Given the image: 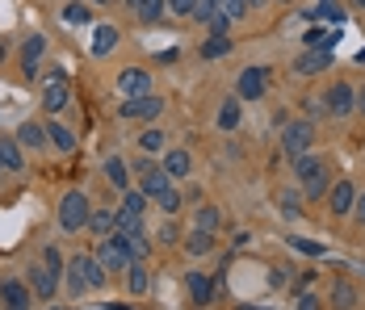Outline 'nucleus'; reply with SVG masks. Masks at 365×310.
Returning a JSON list of instances; mask_svg holds the SVG:
<instances>
[{
  "mask_svg": "<svg viewBox=\"0 0 365 310\" xmlns=\"http://www.w3.org/2000/svg\"><path fill=\"white\" fill-rule=\"evenodd\" d=\"M206 26H210V34H227V30H231V17L223 13V9H219V13H214V17H210Z\"/></svg>",
  "mask_w": 365,
  "mask_h": 310,
  "instance_id": "nucleus-39",
  "label": "nucleus"
},
{
  "mask_svg": "<svg viewBox=\"0 0 365 310\" xmlns=\"http://www.w3.org/2000/svg\"><path fill=\"white\" fill-rule=\"evenodd\" d=\"M357 9H365V0H357Z\"/></svg>",
  "mask_w": 365,
  "mask_h": 310,
  "instance_id": "nucleus-53",
  "label": "nucleus"
},
{
  "mask_svg": "<svg viewBox=\"0 0 365 310\" xmlns=\"http://www.w3.org/2000/svg\"><path fill=\"white\" fill-rule=\"evenodd\" d=\"M0 59H4V43H0Z\"/></svg>",
  "mask_w": 365,
  "mask_h": 310,
  "instance_id": "nucleus-52",
  "label": "nucleus"
},
{
  "mask_svg": "<svg viewBox=\"0 0 365 310\" xmlns=\"http://www.w3.org/2000/svg\"><path fill=\"white\" fill-rule=\"evenodd\" d=\"M323 109H327L332 118H349V114L357 109V89L344 84V80H336L332 89L323 92Z\"/></svg>",
  "mask_w": 365,
  "mask_h": 310,
  "instance_id": "nucleus-3",
  "label": "nucleus"
},
{
  "mask_svg": "<svg viewBox=\"0 0 365 310\" xmlns=\"http://www.w3.org/2000/svg\"><path fill=\"white\" fill-rule=\"evenodd\" d=\"M193 4H197V0H168V13H177V17H193Z\"/></svg>",
  "mask_w": 365,
  "mask_h": 310,
  "instance_id": "nucleus-41",
  "label": "nucleus"
},
{
  "mask_svg": "<svg viewBox=\"0 0 365 310\" xmlns=\"http://www.w3.org/2000/svg\"><path fill=\"white\" fill-rule=\"evenodd\" d=\"M89 231L97 235V239H109V235L118 231V214H109V210H92V218H89Z\"/></svg>",
  "mask_w": 365,
  "mask_h": 310,
  "instance_id": "nucleus-24",
  "label": "nucleus"
},
{
  "mask_svg": "<svg viewBox=\"0 0 365 310\" xmlns=\"http://www.w3.org/2000/svg\"><path fill=\"white\" fill-rule=\"evenodd\" d=\"M92 256H97V265L105 268V272H126V265H131V256L122 252V243L114 235L109 239H97V252Z\"/></svg>",
  "mask_w": 365,
  "mask_h": 310,
  "instance_id": "nucleus-8",
  "label": "nucleus"
},
{
  "mask_svg": "<svg viewBox=\"0 0 365 310\" xmlns=\"http://www.w3.org/2000/svg\"><path fill=\"white\" fill-rule=\"evenodd\" d=\"M277 201H281V210H285V214H298V193H294V189H285Z\"/></svg>",
  "mask_w": 365,
  "mask_h": 310,
  "instance_id": "nucleus-42",
  "label": "nucleus"
},
{
  "mask_svg": "<svg viewBox=\"0 0 365 310\" xmlns=\"http://www.w3.org/2000/svg\"><path fill=\"white\" fill-rule=\"evenodd\" d=\"M105 177H109L114 189H122V193L131 189V168H126V160H118V155H109V160H105Z\"/></svg>",
  "mask_w": 365,
  "mask_h": 310,
  "instance_id": "nucleus-21",
  "label": "nucleus"
},
{
  "mask_svg": "<svg viewBox=\"0 0 365 310\" xmlns=\"http://www.w3.org/2000/svg\"><path fill=\"white\" fill-rule=\"evenodd\" d=\"M294 298H298V310H320V298H315V294H307V289H303V294H294Z\"/></svg>",
  "mask_w": 365,
  "mask_h": 310,
  "instance_id": "nucleus-45",
  "label": "nucleus"
},
{
  "mask_svg": "<svg viewBox=\"0 0 365 310\" xmlns=\"http://www.w3.org/2000/svg\"><path fill=\"white\" fill-rule=\"evenodd\" d=\"M357 63H361V67H365V50H361V55H357Z\"/></svg>",
  "mask_w": 365,
  "mask_h": 310,
  "instance_id": "nucleus-49",
  "label": "nucleus"
},
{
  "mask_svg": "<svg viewBox=\"0 0 365 310\" xmlns=\"http://www.w3.org/2000/svg\"><path fill=\"white\" fill-rule=\"evenodd\" d=\"M46 138H50V147H59V151H72V147H76V134L67 131L63 122H50V126H46Z\"/></svg>",
  "mask_w": 365,
  "mask_h": 310,
  "instance_id": "nucleus-28",
  "label": "nucleus"
},
{
  "mask_svg": "<svg viewBox=\"0 0 365 310\" xmlns=\"http://www.w3.org/2000/svg\"><path fill=\"white\" fill-rule=\"evenodd\" d=\"M0 302H4V310H30V289L9 277V281H0Z\"/></svg>",
  "mask_w": 365,
  "mask_h": 310,
  "instance_id": "nucleus-15",
  "label": "nucleus"
},
{
  "mask_svg": "<svg viewBox=\"0 0 365 310\" xmlns=\"http://www.w3.org/2000/svg\"><path fill=\"white\" fill-rule=\"evenodd\" d=\"M239 118H244V109H239V101H227L223 109H219V131L231 134L235 126H239Z\"/></svg>",
  "mask_w": 365,
  "mask_h": 310,
  "instance_id": "nucleus-31",
  "label": "nucleus"
},
{
  "mask_svg": "<svg viewBox=\"0 0 365 310\" xmlns=\"http://www.w3.org/2000/svg\"><path fill=\"white\" fill-rule=\"evenodd\" d=\"M193 226L214 235V226H219V210H214V206H202V210H197V218H193Z\"/></svg>",
  "mask_w": 365,
  "mask_h": 310,
  "instance_id": "nucleus-36",
  "label": "nucleus"
},
{
  "mask_svg": "<svg viewBox=\"0 0 365 310\" xmlns=\"http://www.w3.org/2000/svg\"><path fill=\"white\" fill-rule=\"evenodd\" d=\"M311 122H285L281 126V147H285V155L290 160H298V155H307V147H311Z\"/></svg>",
  "mask_w": 365,
  "mask_h": 310,
  "instance_id": "nucleus-6",
  "label": "nucleus"
},
{
  "mask_svg": "<svg viewBox=\"0 0 365 310\" xmlns=\"http://www.w3.org/2000/svg\"><path fill=\"white\" fill-rule=\"evenodd\" d=\"M0 164H4V172H21V143L17 138H0Z\"/></svg>",
  "mask_w": 365,
  "mask_h": 310,
  "instance_id": "nucleus-25",
  "label": "nucleus"
},
{
  "mask_svg": "<svg viewBox=\"0 0 365 310\" xmlns=\"http://www.w3.org/2000/svg\"><path fill=\"white\" fill-rule=\"evenodd\" d=\"M353 218L365 226V193H357V201H353Z\"/></svg>",
  "mask_w": 365,
  "mask_h": 310,
  "instance_id": "nucleus-46",
  "label": "nucleus"
},
{
  "mask_svg": "<svg viewBox=\"0 0 365 310\" xmlns=\"http://www.w3.org/2000/svg\"><path fill=\"white\" fill-rule=\"evenodd\" d=\"M43 50H46V38L43 34H30V43L21 46V72H26V80L38 76V59H43Z\"/></svg>",
  "mask_w": 365,
  "mask_h": 310,
  "instance_id": "nucleus-16",
  "label": "nucleus"
},
{
  "mask_svg": "<svg viewBox=\"0 0 365 310\" xmlns=\"http://www.w3.org/2000/svg\"><path fill=\"white\" fill-rule=\"evenodd\" d=\"M223 13H227L231 21H239V17L248 13V0H223Z\"/></svg>",
  "mask_w": 365,
  "mask_h": 310,
  "instance_id": "nucleus-40",
  "label": "nucleus"
},
{
  "mask_svg": "<svg viewBox=\"0 0 365 310\" xmlns=\"http://www.w3.org/2000/svg\"><path fill=\"white\" fill-rule=\"evenodd\" d=\"M332 50H336V46H307V50L294 59V76H320L323 67H332Z\"/></svg>",
  "mask_w": 365,
  "mask_h": 310,
  "instance_id": "nucleus-7",
  "label": "nucleus"
},
{
  "mask_svg": "<svg viewBox=\"0 0 365 310\" xmlns=\"http://www.w3.org/2000/svg\"><path fill=\"white\" fill-rule=\"evenodd\" d=\"M67 101H72V84H67V76H63V72H46L43 109H46V114H59Z\"/></svg>",
  "mask_w": 365,
  "mask_h": 310,
  "instance_id": "nucleus-4",
  "label": "nucleus"
},
{
  "mask_svg": "<svg viewBox=\"0 0 365 310\" xmlns=\"http://www.w3.org/2000/svg\"><path fill=\"white\" fill-rule=\"evenodd\" d=\"M30 289H34V294H38V298H43V302H50V298H55V289H59V272H55V268H30Z\"/></svg>",
  "mask_w": 365,
  "mask_h": 310,
  "instance_id": "nucleus-13",
  "label": "nucleus"
},
{
  "mask_svg": "<svg viewBox=\"0 0 365 310\" xmlns=\"http://www.w3.org/2000/svg\"><path fill=\"white\" fill-rule=\"evenodd\" d=\"M265 89H269V72L265 67H244L239 80H235V96L239 101H261Z\"/></svg>",
  "mask_w": 365,
  "mask_h": 310,
  "instance_id": "nucleus-5",
  "label": "nucleus"
},
{
  "mask_svg": "<svg viewBox=\"0 0 365 310\" xmlns=\"http://www.w3.org/2000/svg\"><path fill=\"white\" fill-rule=\"evenodd\" d=\"M118 92L131 101V96H147L151 92V76L143 72V67H126L122 76H118Z\"/></svg>",
  "mask_w": 365,
  "mask_h": 310,
  "instance_id": "nucleus-11",
  "label": "nucleus"
},
{
  "mask_svg": "<svg viewBox=\"0 0 365 310\" xmlns=\"http://www.w3.org/2000/svg\"><path fill=\"white\" fill-rule=\"evenodd\" d=\"M138 147H143L147 155L164 151V131H156V126H151V131H143V134H138Z\"/></svg>",
  "mask_w": 365,
  "mask_h": 310,
  "instance_id": "nucleus-34",
  "label": "nucleus"
},
{
  "mask_svg": "<svg viewBox=\"0 0 365 310\" xmlns=\"http://www.w3.org/2000/svg\"><path fill=\"white\" fill-rule=\"evenodd\" d=\"M294 172H298V180H303V197H307V201L327 197V164H323V160H315V155L307 151V155L294 160Z\"/></svg>",
  "mask_w": 365,
  "mask_h": 310,
  "instance_id": "nucleus-1",
  "label": "nucleus"
},
{
  "mask_svg": "<svg viewBox=\"0 0 365 310\" xmlns=\"http://www.w3.org/2000/svg\"><path fill=\"white\" fill-rule=\"evenodd\" d=\"M248 9H265V0H248Z\"/></svg>",
  "mask_w": 365,
  "mask_h": 310,
  "instance_id": "nucleus-48",
  "label": "nucleus"
},
{
  "mask_svg": "<svg viewBox=\"0 0 365 310\" xmlns=\"http://www.w3.org/2000/svg\"><path fill=\"white\" fill-rule=\"evenodd\" d=\"M156 239H160L164 248H168V243H177V226H173V222H160V231H156Z\"/></svg>",
  "mask_w": 365,
  "mask_h": 310,
  "instance_id": "nucleus-43",
  "label": "nucleus"
},
{
  "mask_svg": "<svg viewBox=\"0 0 365 310\" xmlns=\"http://www.w3.org/2000/svg\"><path fill=\"white\" fill-rule=\"evenodd\" d=\"M156 206H160L164 214H177V210H181V206H185V201H181V193H177V189H168L164 197H156Z\"/></svg>",
  "mask_w": 365,
  "mask_h": 310,
  "instance_id": "nucleus-38",
  "label": "nucleus"
},
{
  "mask_svg": "<svg viewBox=\"0 0 365 310\" xmlns=\"http://www.w3.org/2000/svg\"><path fill=\"white\" fill-rule=\"evenodd\" d=\"M17 143L30 147V151H38V147H46L50 138H46V126H38V122H21V126H17Z\"/></svg>",
  "mask_w": 365,
  "mask_h": 310,
  "instance_id": "nucleus-18",
  "label": "nucleus"
},
{
  "mask_svg": "<svg viewBox=\"0 0 365 310\" xmlns=\"http://www.w3.org/2000/svg\"><path fill=\"white\" fill-rule=\"evenodd\" d=\"M114 46H118V26H97V34H92V55L105 59Z\"/></svg>",
  "mask_w": 365,
  "mask_h": 310,
  "instance_id": "nucleus-22",
  "label": "nucleus"
},
{
  "mask_svg": "<svg viewBox=\"0 0 365 310\" xmlns=\"http://www.w3.org/2000/svg\"><path fill=\"white\" fill-rule=\"evenodd\" d=\"M327 206H332V214H353V201H357V184L353 180H336L332 189H327Z\"/></svg>",
  "mask_w": 365,
  "mask_h": 310,
  "instance_id": "nucleus-12",
  "label": "nucleus"
},
{
  "mask_svg": "<svg viewBox=\"0 0 365 310\" xmlns=\"http://www.w3.org/2000/svg\"><path fill=\"white\" fill-rule=\"evenodd\" d=\"M332 306L353 310L357 306V285H353V281H332Z\"/></svg>",
  "mask_w": 365,
  "mask_h": 310,
  "instance_id": "nucleus-20",
  "label": "nucleus"
},
{
  "mask_svg": "<svg viewBox=\"0 0 365 310\" xmlns=\"http://www.w3.org/2000/svg\"><path fill=\"white\" fill-rule=\"evenodd\" d=\"M290 248H294V252H303V256H327V248H323V243H315V239H298V235H290Z\"/></svg>",
  "mask_w": 365,
  "mask_h": 310,
  "instance_id": "nucleus-33",
  "label": "nucleus"
},
{
  "mask_svg": "<svg viewBox=\"0 0 365 310\" xmlns=\"http://www.w3.org/2000/svg\"><path fill=\"white\" fill-rule=\"evenodd\" d=\"M311 17H323V21H332V26H340V21H344V9H340L336 0H320V4L311 9Z\"/></svg>",
  "mask_w": 365,
  "mask_h": 310,
  "instance_id": "nucleus-32",
  "label": "nucleus"
},
{
  "mask_svg": "<svg viewBox=\"0 0 365 310\" xmlns=\"http://www.w3.org/2000/svg\"><path fill=\"white\" fill-rule=\"evenodd\" d=\"M131 9H135L138 21H160L164 9H168V0H131Z\"/></svg>",
  "mask_w": 365,
  "mask_h": 310,
  "instance_id": "nucleus-26",
  "label": "nucleus"
},
{
  "mask_svg": "<svg viewBox=\"0 0 365 310\" xmlns=\"http://www.w3.org/2000/svg\"><path fill=\"white\" fill-rule=\"evenodd\" d=\"M164 114V101L160 96H131V101H122V118H135V122H151V118H160Z\"/></svg>",
  "mask_w": 365,
  "mask_h": 310,
  "instance_id": "nucleus-9",
  "label": "nucleus"
},
{
  "mask_svg": "<svg viewBox=\"0 0 365 310\" xmlns=\"http://www.w3.org/2000/svg\"><path fill=\"white\" fill-rule=\"evenodd\" d=\"M0 172H4V164H0Z\"/></svg>",
  "mask_w": 365,
  "mask_h": 310,
  "instance_id": "nucleus-55",
  "label": "nucleus"
},
{
  "mask_svg": "<svg viewBox=\"0 0 365 310\" xmlns=\"http://www.w3.org/2000/svg\"><path fill=\"white\" fill-rule=\"evenodd\" d=\"M210 248H214V235L193 226V231H189V239H185V252H189V256H206Z\"/></svg>",
  "mask_w": 365,
  "mask_h": 310,
  "instance_id": "nucleus-27",
  "label": "nucleus"
},
{
  "mask_svg": "<svg viewBox=\"0 0 365 310\" xmlns=\"http://www.w3.org/2000/svg\"><path fill=\"white\" fill-rule=\"evenodd\" d=\"M147 201H151V197H147L143 189H126V193H122V210H126V214H135V218H143Z\"/></svg>",
  "mask_w": 365,
  "mask_h": 310,
  "instance_id": "nucleus-30",
  "label": "nucleus"
},
{
  "mask_svg": "<svg viewBox=\"0 0 365 310\" xmlns=\"http://www.w3.org/2000/svg\"><path fill=\"white\" fill-rule=\"evenodd\" d=\"M92 218V206H89V197L85 193H63V201H59V226L67 231V235H76V231H85Z\"/></svg>",
  "mask_w": 365,
  "mask_h": 310,
  "instance_id": "nucleus-2",
  "label": "nucleus"
},
{
  "mask_svg": "<svg viewBox=\"0 0 365 310\" xmlns=\"http://www.w3.org/2000/svg\"><path fill=\"white\" fill-rule=\"evenodd\" d=\"M114 239L122 243V252H126L131 260H147V256H151V239H147V231H114Z\"/></svg>",
  "mask_w": 365,
  "mask_h": 310,
  "instance_id": "nucleus-10",
  "label": "nucleus"
},
{
  "mask_svg": "<svg viewBox=\"0 0 365 310\" xmlns=\"http://www.w3.org/2000/svg\"><path fill=\"white\" fill-rule=\"evenodd\" d=\"M160 168H164L173 180H181V177H189L193 160H189V151H164V164H160Z\"/></svg>",
  "mask_w": 365,
  "mask_h": 310,
  "instance_id": "nucleus-19",
  "label": "nucleus"
},
{
  "mask_svg": "<svg viewBox=\"0 0 365 310\" xmlns=\"http://www.w3.org/2000/svg\"><path fill=\"white\" fill-rule=\"evenodd\" d=\"M357 114H365V89H357Z\"/></svg>",
  "mask_w": 365,
  "mask_h": 310,
  "instance_id": "nucleus-47",
  "label": "nucleus"
},
{
  "mask_svg": "<svg viewBox=\"0 0 365 310\" xmlns=\"http://www.w3.org/2000/svg\"><path fill=\"white\" fill-rule=\"evenodd\" d=\"M97 4H109V0H97Z\"/></svg>",
  "mask_w": 365,
  "mask_h": 310,
  "instance_id": "nucleus-54",
  "label": "nucleus"
},
{
  "mask_svg": "<svg viewBox=\"0 0 365 310\" xmlns=\"http://www.w3.org/2000/svg\"><path fill=\"white\" fill-rule=\"evenodd\" d=\"M72 268H80V277H85L89 289H101V285L109 281V272L97 265V256H72Z\"/></svg>",
  "mask_w": 365,
  "mask_h": 310,
  "instance_id": "nucleus-17",
  "label": "nucleus"
},
{
  "mask_svg": "<svg viewBox=\"0 0 365 310\" xmlns=\"http://www.w3.org/2000/svg\"><path fill=\"white\" fill-rule=\"evenodd\" d=\"M185 289H189V298H193L197 306H210V302H214V281H210L206 272H197V268L185 277Z\"/></svg>",
  "mask_w": 365,
  "mask_h": 310,
  "instance_id": "nucleus-14",
  "label": "nucleus"
},
{
  "mask_svg": "<svg viewBox=\"0 0 365 310\" xmlns=\"http://www.w3.org/2000/svg\"><path fill=\"white\" fill-rule=\"evenodd\" d=\"M336 38H340V34H332V30H320V26L303 34V43H307V46H336Z\"/></svg>",
  "mask_w": 365,
  "mask_h": 310,
  "instance_id": "nucleus-35",
  "label": "nucleus"
},
{
  "mask_svg": "<svg viewBox=\"0 0 365 310\" xmlns=\"http://www.w3.org/2000/svg\"><path fill=\"white\" fill-rule=\"evenodd\" d=\"M223 55H231V34H210L202 46V59H223Z\"/></svg>",
  "mask_w": 365,
  "mask_h": 310,
  "instance_id": "nucleus-29",
  "label": "nucleus"
},
{
  "mask_svg": "<svg viewBox=\"0 0 365 310\" xmlns=\"http://www.w3.org/2000/svg\"><path fill=\"white\" fill-rule=\"evenodd\" d=\"M147 285H151L147 265H143V260H131V265H126V289H131V294H147Z\"/></svg>",
  "mask_w": 365,
  "mask_h": 310,
  "instance_id": "nucleus-23",
  "label": "nucleus"
},
{
  "mask_svg": "<svg viewBox=\"0 0 365 310\" xmlns=\"http://www.w3.org/2000/svg\"><path fill=\"white\" fill-rule=\"evenodd\" d=\"M239 310H261V306H239ZM265 310H269V306H265Z\"/></svg>",
  "mask_w": 365,
  "mask_h": 310,
  "instance_id": "nucleus-50",
  "label": "nucleus"
},
{
  "mask_svg": "<svg viewBox=\"0 0 365 310\" xmlns=\"http://www.w3.org/2000/svg\"><path fill=\"white\" fill-rule=\"evenodd\" d=\"M46 268H55V272L63 277V256H59V248H46Z\"/></svg>",
  "mask_w": 365,
  "mask_h": 310,
  "instance_id": "nucleus-44",
  "label": "nucleus"
},
{
  "mask_svg": "<svg viewBox=\"0 0 365 310\" xmlns=\"http://www.w3.org/2000/svg\"><path fill=\"white\" fill-rule=\"evenodd\" d=\"M210 4H219V9H223V0H210Z\"/></svg>",
  "mask_w": 365,
  "mask_h": 310,
  "instance_id": "nucleus-51",
  "label": "nucleus"
},
{
  "mask_svg": "<svg viewBox=\"0 0 365 310\" xmlns=\"http://www.w3.org/2000/svg\"><path fill=\"white\" fill-rule=\"evenodd\" d=\"M92 13H89V4H67L63 9V21H72V26H85Z\"/></svg>",
  "mask_w": 365,
  "mask_h": 310,
  "instance_id": "nucleus-37",
  "label": "nucleus"
}]
</instances>
